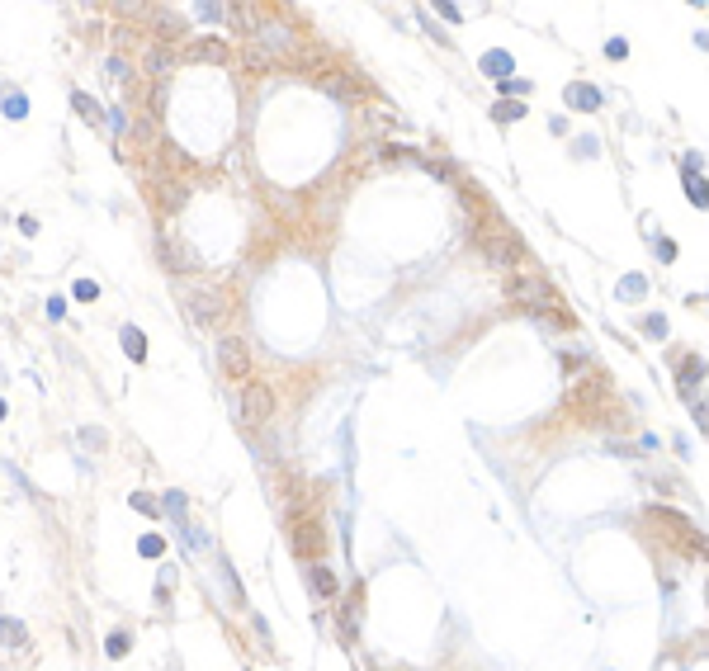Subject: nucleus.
I'll list each match as a JSON object with an SVG mask.
<instances>
[{
    "mask_svg": "<svg viewBox=\"0 0 709 671\" xmlns=\"http://www.w3.org/2000/svg\"><path fill=\"white\" fill-rule=\"evenodd\" d=\"M567 104H572V109H596V104H600L596 85H582V80H577V85H567Z\"/></svg>",
    "mask_w": 709,
    "mask_h": 671,
    "instance_id": "9d476101",
    "label": "nucleus"
},
{
    "mask_svg": "<svg viewBox=\"0 0 709 671\" xmlns=\"http://www.w3.org/2000/svg\"><path fill=\"white\" fill-rule=\"evenodd\" d=\"M572 416L577 421H605V411H614V392H610V383H605V374H591L582 383V388H572Z\"/></svg>",
    "mask_w": 709,
    "mask_h": 671,
    "instance_id": "f03ea898",
    "label": "nucleus"
},
{
    "mask_svg": "<svg viewBox=\"0 0 709 671\" xmlns=\"http://www.w3.org/2000/svg\"><path fill=\"white\" fill-rule=\"evenodd\" d=\"M520 114H525V104H497V109H492V119H497V123H506V119H520Z\"/></svg>",
    "mask_w": 709,
    "mask_h": 671,
    "instance_id": "6ab92c4d",
    "label": "nucleus"
},
{
    "mask_svg": "<svg viewBox=\"0 0 709 671\" xmlns=\"http://www.w3.org/2000/svg\"><path fill=\"white\" fill-rule=\"evenodd\" d=\"M128 653V634H114L109 639V657H123Z\"/></svg>",
    "mask_w": 709,
    "mask_h": 671,
    "instance_id": "4be33fe9",
    "label": "nucleus"
},
{
    "mask_svg": "<svg viewBox=\"0 0 709 671\" xmlns=\"http://www.w3.org/2000/svg\"><path fill=\"white\" fill-rule=\"evenodd\" d=\"M218 369L227 378H246L251 374V350H246L241 336H222L218 341Z\"/></svg>",
    "mask_w": 709,
    "mask_h": 671,
    "instance_id": "423d86ee",
    "label": "nucleus"
},
{
    "mask_svg": "<svg viewBox=\"0 0 709 671\" xmlns=\"http://www.w3.org/2000/svg\"><path fill=\"white\" fill-rule=\"evenodd\" d=\"M161 260H166L171 270H194V265H199V260H194V255H185V246H175V241H166V246H161Z\"/></svg>",
    "mask_w": 709,
    "mask_h": 671,
    "instance_id": "ddd939ff",
    "label": "nucleus"
},
{
    "mask_svg": "<svg viewBox=\"0 0 709 671\" xmlns=\"http://www.w3.org/2000/svg\"><path fill=\"white\" fill-rule=\"evenodd\" d=\"M700 374H705V364H700V359H695V355H681V369H677L681 388H691V383H695V378H700Z\"/></svg>",
    "mask_w": 709,
    "mask_h": 671,
    "instance_id": "4468645a",
    "label": "nucleus"
},
{
    "mask_svg": "<svg viewBox=\"0 0 709 671\" xmlns=\"http://www.w3.org/2000/svg\"><path fill=\"white\" fill-rule=\"evenodd\" d=\"M473 241L487 250V260H497V265H520V260H525V241H520L506 222L492 227V232H483V236H473Z\"/></svg>",
    "mask_w": 709,
    "mask_h": 671,
    "instance_id": "39448f33",
    "label": "nucleus"
},
{
    "mask_svg": "<svg viewBox=\"0 0 709 671\" xmlns=\"http://www.w3.org/2000/svg\"><path fill=\"white\" fill-rule=\"evenodd\" d=\"M705 605H709V586H705Z\"/></svg>",
    "mask_w": 709,
    "mask_h": 671,
    "instance_id": "bb28decb",
    "label": "nucleus"
},
{
    "mask_svg": "<svg viewBox=\"0 0 709 671\" xmlns=\"http://www.w3.org/2000/svg\"><path fill=\"white\" fill-rule=\"evenodd\" d=\"M24 109H29V104H24V95H10V104H5V114H10V119H19Z\"/></svg>",
    "mask_w": 709,
    "mask_h": 671,
    "instance_id": "5701e85b",
    "label": "nucleus"
},
{
    "mask_svg": "<svg viewBox=\"0 0 709 671\" xmlns=\"http://www.w3.org/2000/svg\"><path fill=\"white\" fill-rule=\"evenodd\" d=\"M123 350H128V355H133V359H142V355H147V341H142V331L123 327Z\"/></svg>",
    "mask_w": 709,
    "mask_h": 671,
    "instance_id": "dca6fc26",
    "label": "nucleus"
},
{
    "mask_svg": "<svg viewBox=\"0 0 709 671\" xmlns=\"http://www.w3.org/2000/svg\"><path fill=\"white\" fill-rule=\"evenodd\" d=\"M171 62H175V52H171L166 43H152V47H147V71H152V76H161Z\"/></svg>",
    "mask_w": 709,
    "mask_h": 671,
    "instance_id": "f8f14e48",
    "label": "nucleus"
},
{
    "mask_svg": "<svg viewBox=\"0 0 709 671\" xmlns=\"http://www.w3.org/2000/svg\"><path fill=\"white\" fill-rule=\"evenodd\" d=\"M95 294H99V289H95L90 279H80V284H76V298H95Z\"/></svg>",
    "mask_w": 709,
    "mask_h": 671,
    "instance_id": "a878e982",
    "label": "nucleus"
},
{
    "mask_svg": "<svg viewBox=\"0 0 709 671\" xmlns=\"http://www.w3.org/2000/svg\"><path fill=\"white\" fill-rule=\"evenodd\" d=\"M686 194H691V203H700V208L709 203V185H705V180H695V175H686Z\"/></svg>",
    "mask_w": 709,
    "mask_h": 671,
    "instance_id": "f3484780",
    "label": "nucleus"
},
{
    "mask_svg": "<svg viewBox=\"0 0 709 671\" xmlns=\"http://www.w3.org/2000/svg\"><path fill=\"white\" fill-rule=\"evenodd\" d=\"M317 85L331 90V95H341V99H360V85L346 80V76H336V71H317Z\"/></svg>",
    "mask_w": 709,
    "mask_h": 671,
    "instance_id": "1a4fd4ad",
    "label": "nucleus"
},
{
    "mask_svg": "<svg viewBox=\"0 0 709 671\" xmlns=\"http://www.w3.org/2000/svg\"><path fill=\"white\" fill-rule=\"evenodd\" d=\"M185 308H189V322L199 331H213V327H222V317H227V289H213V284H208V289H194Z\"/></svg>",
    "mask_w": 709,
    "mask_h": 671,
    "instance_id": "7ed1b4c3",
    "label": "nucleus"
},
{
    "mask_svg": "<svg viewBox=\"0 0 709 671\" xmlns=\"http://www.w3.org/2000/svg\"><path fill=\"white\" fill-rule=\"evenodd\" d=\"M142 553H147V558H157V553H161V539H152V534H147V539H142Z\"/></svg>",
    "mask_w": 709,
    "mask_h": 671,
    "instance_id": "393cba45",
    "label": "nucleus"
},
{
    "mask_svg": "<svg viewBox=\"0 0 709 671\" xmlns=\"http://www.w3.org/2000/svg\"><path fill=\"white\" fill-rule=\"evenodd\" d=\"M483 71H487V76H506V71H511V57H506V52H487V57H483Z\"/></svg>",
    "mask_w": 709,
    "mask_h": 671,
    "instance_id": "2eb2a0df",
    "label": "nucleus"
},
{
    "mask_svg": "<svg viewBox=\"0 0 709 671\" xmlns=\"http://www.w3.org/2000/svg\"><path fill=\"white\" fill-rule=\"evenodd\" d=\"M232 52H227V43H218V38H194V43H185V62H227Z\"/></svg>",
    "mask_w": 709,
    "mask_h": 671,
    "instance_id": "6e6552de",
    "label": "nucleus"
},
{
    "mask_svg": "<svg viewBox=\"0 0 709 671\" xmlns=\"http://www.w3.org/2000/svg\"><path fill=\"white\" fill-rule=\"evenodd\" d=\"M648 530L658 534L667 548L686 553V558H709V539L691 525V515L672 511V506H653V511H648Z\"/></svg>",
    "mask_w": 709,
    "mask_h": 671,
    "instance_id": "f257e3e1",
    "label": "nucleus"
},
{
    "mask_svg": "<svg viewBox=\"0 0 709 671\" xmlns=\"http://www.w3.org/2000/svg\"><path fill=\"white\" fill-rule=\"evenodd\" d=\"M308 581H313L317 596H327V600L336 596V577H331V567H317V562H313V567H308Z\"/></svg>",
    "mask_w": 709,
    "mask_h": 671,
    "instance_id": "9b49d317",
    "label": "nucleus"
},
{
    "mask_svg": "<svg viewBox=\"0 0 709 671\" xmlns=\"http://www.w3.org/2000/svg\"><path fill=\"white\" fill-rule=\"evenodd\" d=\"M269 416H274V392H269L265 383H246V392H241V421L265 425Z\"/></svg>",
    "mask_w": 709,
    "mask_h": 671,
    "instance_id": "0eeeda50",
    "label": "nucleus"
},
{
    "mask_svg": "<svg viewBox=\"0 0 709 671\" xmlns=\"http://www.w3.org/2000/svg\"><path fill=\"white\" fill-rule=\"evenodd\" d=\"M643 331H648V336H662V331H667V322H662V317H648Z\"/></svg>",
    "mask_w": 709,
    "mask_h": 671,
    "instance_id": "b1692460",
    "label": "nucleus"
},
{
    "mask_svg": "<svg viewBox=\"0 0 709 671\" xmlns=\"http://www.w3.org/2000/svg\"><path fill=\"white\" fill-rule=\"evenodd\" d=\"M605 57H629V43H624V38H610V43H605Z\"/></svg>",
    "mask_w": 709,
    "mask_h": 671,
    "instance_id": "412c9836",
    "label": "nucleus"
},
{
    "mask_svg": "<svg viewBox=\"0 0 709 671\" xmlns=\"http://www.w3.org/2000/svg\"><path fill=\"white\" fill-rule=\"evenodd\" d=\"M289 544H293V553H298L303 562H317L322 553H327V530H322V520L293 515V520H289Z\"/></svg>",
    "mask_w": 709,
    "mask_h": 671,
    "instance_id": "20e7f679",
    "label": "nucleus"
},
{
    "mask_svg": "<svg viewBox=\"0 0 709 671\" xmlns=\"http://www.w3.org/2000/svg\"><path fill=\"white\" fill-rule=\"evenodd\" d=\"M71 99H76V109H80V119H90V123H99V104H95V99H90V95H71Z\"/></svg>",
    "mask_w": 709,
    "mask_h": 671,
    "instance_id": "a211bd4d",
    "label": "nucleus"
},
{
    "mask_svg": "<svg viewBox=\"0 0 709 671\" xmlns=\"http://www.w3.org/2000/svg\"><path fill=\"white\" fill-rule=\"evenodd\" d=\"M691 411H695V421H700V425L709 430V402H705V397H695V402H691Z\"/></svg>",
    "mask_w": 709,
    "mask_h": 671,
    "instance_id": "aec40b11",
    "label": "nucleus"
}]
</instances>
